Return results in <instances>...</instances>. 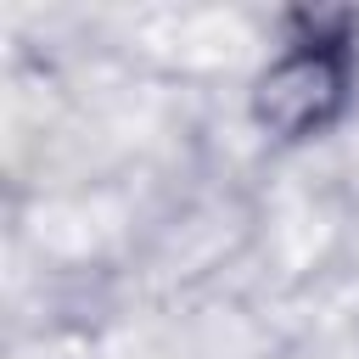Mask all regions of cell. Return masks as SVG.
Listing matches in <instances>:
<instances>
[{
	"label": "cell",
	"instance_id": "6da1fadb",
	"mask_svg": "<svg viewBox=\"0 0 359 359\" xmlns=\"http://www.w3.org/2000/svg\"><path fill=\"white\" fill-rule=\"evenodd\" d=\"M359 107V11L297 6L247 84V118L269 146H314Z\"/></svg>",
	"mask_w": 359,
	"mask_h": 359
}]
</instances>
